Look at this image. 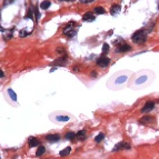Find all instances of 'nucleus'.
Returning <instances> with one entry per match:
<instances>
[{
	"instance_id": "nucleus-21",
	"label": "nucleus",
	"mask_w": 159,
	"mask_h": 159,
	"mask_svg": "<svg viewBox=\"0 0 159 159\" xmlns=\"http://www.w3.org/2000/svg\"><path fill=\"white\" fill-rule=\"evenodd\" d=\"M66 139H68V140H72V139H75L77 137V134H75V133H72V131H70V133H68V134H66Z\"/></svg>"
},
{
	"instance_id": "nucleus-13",
	"label": "nucleus",
	"mask_w": 159,
	"mask_h": 159,
	"mask_svg": "<svg viewBox=\"0 0 159 159\" xmlns=\"http://www.w3.org/2000/svg\"><path fill=\"white\" fill-rule=\"evenodd\" d=\"M67 60H68L67 56H64V57L59 58L58 60H55L52 64H53V65H59V66H65V65H66V62H67Z\"/></svg>"
},
{
	"instance_id": "nucleus-12",
	"label": "nucleus",
	"mask_w": 159,
	"mask_h": 159,
	"mask_svg": "<svg viewBox=\"0 0 159 159\" xmlns=\"http://www.w3.org/2000/svg\"><path fill=\"white\" fill-rule=\"evenodd\" d=\"M83 21H89V22H91V21L95 20V15H92L91 12H86L83 15Z\"/></svg>"
},
{
	"instance_id": "nucleus-24",
	"label": "nucleus",
	"mask_w": 159,
	"mask_h": 159,
	"mask_svg": "<svg viewBox=\"0 0 159 159\" xmlns=\"http://www.w3.org/2000/svg\"><path fill=\"white\" fill-rule=\"evenodd\" d=\"M45 147L44 146H39V148H38V150H37V153H36V156H41V155H44L45 153Z\"/></svg>"
},
{
	"instance_id": "nucleus-22",
	"label": "nucleus",
	"mask_w": 159,
	"mask_h": 159,
	"mask_svg": "<svg viewBox=\"0 0 159 159\" xmlns=\"http://www.w3.org/2000/svg\"><path fill=\"white\" fill-rule=\"evenodd\" d=\"M103 138H105V135L102 134V133H100V134H98L95 137V142L99 144V142H100V141H101V140L103 139Z\"/></svg>"
},
{
	"instance_id": "nucleus-17",
	"label": "nucleus",
	"mask_w": 159,
	"mask_h": 159,
	"mask_svg": "<svg viewBox=\"0 0 159 159\" xmlns=\"http://www.w3.org/2000/svg\"><path fill=\"white\" fill-rule=\"evenodd\" d=\"M29 146L30 147H37L39 146V140L35 137H31L29 138Z\"/></svg>"
},
{
	"instance_id": "nucleus-23",
	"label": "nucleus",
	"mask_w": 159,
	"mask_h": 159,
	"mask_svg": "<svg viewBox=\"0 0 159 159\" xmlns=\"http://www.w3.org/2000/svg\"><path fill=\"white\" fill-rule=\"evenodd\" d=\"M105 12H106V10L102 7H96L95 8V13H97V15H103Z\"/></svg>"
},
{
	"instance_id": "nucleus-3",
	"label": "nucleus",
	"mask_w": 159,
	"mask_h": 159,
	"mask_svg": "<svg viewBox=\"0 0 159 159\" xmlns=\"http://www.w3.org/2000/svg\"><path fill=\"white\" fill-rule=\"evenodd\" d=\"M147 36H148V32L144 29L136 31L133 35V41L135 44H145L147 40Z\"/></svg>"
},
{
	"instance_id": "nucleus-2",
	"label": "nucleus",
	"mask_w": 159,
	"mask_h": 159,
	"mask_svg": "<svg viewBox=\"0 0 159 159\" xmlns=\"http://www.w3.org/2000/svg\"><path fill=\"white\" fill-rule=\"evenodd\" d=\"M50 119H52L55 122H68L72 119V116H70L69 114H66V112H62V111H57L55 114L50 115Z\"/></svg>"
},
{
	"instance_id": "nucleus-33",
	"label": "nucleus",
	"mask_w": 159,
	"mask_h": 159,
	"mask_svg": "<svg viewBox=\"0 0 159 159\" xmlns=\"http://www.w3.org/2000/svg\"><path fill=\"white\" fill-rule=\"evenodd\" d=\"M78 71V70H79V67H78V66H75V67H74V71Z\"/></svg>"
},
{
	"instance_id": "nucleus-11",
	"label": "nucleus",
	"mask_w": 159,
	"mask_h": 159,
	"mask_svg": "<svg viewBox=\"0 0 159 159\" xmlns=\"http://www.w3.org/2000/svg\"><path fill=\"white\" fill-rule=\"evenodd\" d=\"M153 121V116H144L142 118L139 119V122L142 124V125H147V124H151Z\"/></svg>"
},
{
	"instance_id": "nucleus-6",
	"label": "nucleus",
	"mask_w": 159,
	"mask_h": 159,
	"mask_svg": "<svg viewBox=\"0 0 159 159\" xmlns=\"http://www.w3.org/2000/svg\"><path fill=\"white\" fill-rule=\"evenodd\" d=\"M96 64L98 65L99 67H101V68H105V67H107L110 64V59L108 57H106V56H101V57H99L96 60Z\"/></svg>"
},
{
	"instance_id": "nucleus-28",
	"label": "nucleus",
	"mask_w": 159,
	"mask_h": 159,
	"mask_svg": "<svg viewBox=\"0 0 159 159\" xmlns=\"http://www.w3.org/2000/svg\"><path fill=\"white\" fill-rule=\"evenodd\" d=\"M13 2H15V0H5V1H3V7L9 6V5H11Z\"/></svg>"
},
{
	"instance_id": "nucleus-16",
	"label": "nucleus",
	"mask_w": 159,
	"mask_h": 159,
	"mask_svg": "<svg viewBox=\"0 0 159 159\" xmlns=\"http://www.w3.org/2000/svg\"><path fill=\"white\" fill-rule=\"evenodd\" d=\"M120 10H121V6H119V5H114V6L110 8V13H111V15H116V13L119 12Z\"/></svg>"
},
{
	"instance_id": "nucleus-9",
	"label": "nucleus",
	"mask_w": 159,
	"mask_h": 159,
	"mask_svg": "<svg viewBox=\"0 0 159 159\" xmlns=\"http://www.w3.org/2000/svg\"><path fill=\"white\" fill-rule=\"evenodd\" d=\"M130 49H131V47L129 45L125 44V42H121L120 45L116 48V52H126V51H129Z\"/></svg>"
},
{
	"instance_id": "nucleus-35",
	"label": "nucleus",
	"mask_w": 159,
	"mask_h": 159,
	"mask_svg": "<svg viewBox=\"0 0 159 159\" xmlns=\"http://www.w3.org/2000/svg\"><path fill=\"white\" fill-rule=\"evenodd\" d=\"M0 31H5V29L1 27V25H0Z\"/></svg>"
},
{
	"instance_id": "nucleus-27",
	"label": "nucleus",
	"mask_w": 159,
	"mask_h": 159,
	"mask_svg": "<svg viewBox=\"0 0 159 159\" xmlns=\"http://www.w3.org/2000/svg\"><path fill=\"white\" fill-rule=\"evenodd\" d=\"M109 51V45L108 44H103L102 46V53H107Z\"/></svg>"
},
{
	"instance_id": "nucleus-4",
	"label": "nucleus",
	"mask_w": 159,
	"mask_h": 159,
	"mask_svg": "<svg viewBox=\"0 0 159 159\" xmlns=\"http://www.w3.org/2000/svg\"><path fill=\"white\" fill-rule=\"evenodd\" d=\"M149 77L148 75H138L134 79V83H133V87L134 88H141V87H145V85H147V83H149Z\"/></svg>"
},
{
	"instance_id": "nucleus-30",
	"label": "nucleus",
	"mask_w": 159,
	"mask_h": 159,
	"mask_svg": "<svg viewBox=\"0 0 159 159\" xmlns=\"http://www.w3.org/2000/svg\"><path fill=\"white\" fill-rule=\"evenodd\" d=\"M64 48H61V47H60V48H57V52L58 53H62V52H64Z\"/></svg>"
},
{
	"instance_id": "nucleus-7",
	"label": "nucleus",
	"mask_w": 159,
	"mask_h": 159,
	"mask_svg": "<svg viewBox=\"0 0 159 159\" xmlns=\"http://www.w3.org/2000/svg\"><path fill=\"white\" fill-rule=\"evenodd\" d=\"M130 148H131V146H130L128 142H126V141H121V142H118V144L115 146V148L112 149V151H118V150H122V149L129 150Z\"/></svg>"
},
{
	"instance_id": "nucleus-1",
	"label": "nucleus",
	"mask_w": 159,
	"mask_h": 159,
	"mask_svg": "<svg viewBox=\"0 0 159 159\" xmlns=\"http://www.w3.org/2000/svg\"><path fill=\"white\" fill-rule=\"evenodd\" d=\"M128 77H129L128 72H120V74L116 75V76H114V78L111 79L112 83H110L109 87L112 88V89L120 88V86H122V85L128 80Z\"/></svg>"
},
{
	"instance_id": "nucleus-26",
	"label": "nucleus",
	"mask_w": 159,
	"mask_h": 159,
	"mask_svg": "<svg viewBox=\"0 0 159 159\" xmlns=\"http://www.w3.org/2000/svg\"><path fill=\"white\" fill-rule=\"evenodd\" d=\"M33 11H35V17H36V21H38L40 19V13H39V10L37 7L33 8Z\"/></svg>"
},
{
	"instance_id": "nucleus-14",
	"label": "nucleus",
	"mask_w": 159,
	"mask_h": 159,
	"mask_svg": "<svg viewBox=\"0 0 159 159\" xmlns=\"http://www.w3.org/2000/svg\"><path fill=\"white\" fill-rule=\"evenodd\" d=\"M2 37H3L5 40H10V39L12 38V29H10V30H5Z\"/></svg>"
},
{
	"instance_id": "nucleus-29",
	"label": "nucleus",
	"mask_w": 159,
	"mask_h": 159,
	"mask_svg": "<svg viewBox=\"0 0 159 159\" xmlns=\"http://www.w3.org/2000/svg\"><path fill=\"white\" fill-rule=\"evenodd\" d=\"M80 2H83V3H90V2H92V1H95V0H79Z\"/></svg>"
},
{
	"instance_id": "nucleus-5",
	"label": "nucleus",
	"mask_w": 159,
	"mask_h": 159,
	"mask_svg": "<svg viewBox=\"0 0 159 159\" xmlns=\"http://www.w3.org/2000/svg\"><path fill=\"white\" fill-rule=\"evenodd\" d=\"M74 24H75V22H74V21H71V22H69V25L67 26V27L64 29V33L66 35V36H68V37H74V36H76L77 30L72 28Z\"/></svg>"
},
{
	"instance_id": "nucleus-20",
	"label": "nucleus",
	"mask_w": 159,
	"mask_h": 159,
	"mask_svg": "<svg viewBox=\"0 0 159 159\" xmlns=\"http://www.w3.org/2000/svg\"><path fill=\"white\" fill-rule=\"evenodd\" d=\"M51 6V2L50 1H49V0H45V1H42V2H41V5H40V8H41V9H48V8H49V7Z\"/></svg>"
},
{
	"instance_id": "nucleus-34",
	"label": "nucleus",
	"mask_w": 159,
	"mask_h": 159,
	"mask_svg": "<svg viewBox=\"0 0 159 159\" xmlns=\"http://www.w3.org/2000/svg\"><path fill=\"white\" fill-rule=\"evenodd\" d=\"M61 1H68V2H74L75 0H61Z\"/></svg>"
},
{
	"instance_id": "nucleus-19",
	"label": "nucleus",
	"mask_w": 159,
	"mask_h": 159,
	"mask_svg": "<svg viewBox=\"0 0 159 159\" xmlns=\"http://www.w3.org/2000/svg\"><path fill=\"white\" fill-rule=\"evenodd\" d=\"M7 92H8V95H9L10 99H11L12 101H15V102L17 101V95H16V92H15L12 89H8V91H7Z\"/></svg>"
},
{
	"instance_id": "nucleus-32",
	"label": "nucleus",
	"mask_w": 159,
	"mask_h": 159,
	"mask_svg": "<svg viewBox=\"0 0 159 159\" xmlns=\"http://www.w3.org/2000/svg\"><path fill=\"white\" fill-rule=\"evenodd\" d=\"M5 76V74H3V71L2 70H0V78H2V77Z\"/></svg>"
},
{
	"instance_id": "nucleus-25",
	"label": "nucleus",
	"mask_w": 159,
	"mask_h": 159,
	"mask_svg": "<svg viewBox=\"0 0 159 159\" xmlns=\"http://www.w3.org/2000/svg\"><path fill=\"white\" fill-rule=\"evenodd\" d=\"M31 32L28 31V30H26V29H22V30H20L19 32V36L20 37H26V36H28V35H30Z\"/></svg>"
},
{
	"instance_id": "nucleus-15",
	"label": "nucleus",
	"mask_w": 159,
	"mask_h": 159,
	"mask_svg": "<svg viewBox=\"0 0 159 159\" xmlns=\"http://www.w3.org/2000/svg\"><path fill=\"white\" fill-rule=\"evenodd\" d=\"M70 151H71V148H70V147H66L65 149L60 150L59 156H60V157H66V156H68V155H69Z\"/></svg>"
},
{
	"instance_id": "nucleus-18",
	"label": "nucleus",
	"mask_w": 159,
	"mask_h": 159,
	"mask_svg": "<svg viewBox=\"0 0 159 159\" xmlns=\"http://www.w3.org/2000/svg\"><path fill=\"white\" fill-rule=\"evenodd\" d=\"M86 130L85 129H83V130H80V131H78L77 133V138L79 140H85L86 139Z\"/></svg>"
},
{
	"instance_id": "nucleus-31",
	"label": "nucleus",
	"mask_w": 159,
	"mask_h": 159,
	"mask_svg": "<svg viewBox=\"0 0 159 159\" xmlns=\"http://www.w3.org/2000/svg\"><path fill=\"white\" fill-rule=\"evenodd\" d=\"M90 75H91L92 78H95V77L97 76V72H96V71H91V74H90Z\"/></svg>"
},
{
	"instance_id": "nucleus-8",
	"label": "nucleus",
	"mask_w": 159,
	"mask_h": 159,
	"mask_svg": "<svg viewBox=\"0 0 159 159\" xmlns=\"http://www.w3.org/2000/svg\"><path fill=\"white\" fill-rule=\"evenodd\" d=\"M153 108H155V102L153 101H147L146 103H145V106L141 108V112H142V114H147V112L151 111Z\"/></svg>"
},
{
	"instance_id": "nucleus-10",
	"label": "nucleus",
	"mask_w": 159,
	"mask_h": 159,
	"mask_svg": "<svg viewBox=\"0 0 159 159\" xmlns=\"http://www.w3.org/2000/svg\"><path fill=\"white\" fill-rule=\"evenodd\" d=\"M46 140L49 142H57L60 140V135L58 134H52V135H47L46 136Z\"/></svg>"
}]
</instances>
